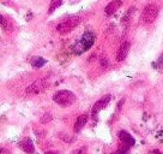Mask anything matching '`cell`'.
Instances as JSON below:
<instances>
[{"instance_id": "obj_5", "label": "cell", "mask_w": 163, "mask_h": 154, "mask_svg": "<svg viewBox=\"0 0 163 154\" xmlns=\"http://www.w3.org/2000/svg\"><path fill=\"white\" fill-rule=\"evenodd\" d=\"M47 88V82L45 80H37V81L33 82L29 87L27 88V94L29 95H36V94H40L45 91Z\"/></svg>"}, {"instance_id": "obj_21", "label": "cell", "mask_w": 163, "mask_h": 154, "mask_svg": "<svg viewBox=\"0 0 163 154\" xmlns=\"http://www.w3.org/2000/svg\"><path fill=\"white\" fill-rule=\"evenodd\" d=\"M1 21H2V17H1V15H0V23H1Z\"/></svg>"}, {"instance_id": "obj_1", "label": "cell", "mask_w": 163, "mask_h": 154, "mask_svg": "<svg viewBox=\"0 0 163 154\" xmlns=\"http://www.w3.org/2000/svg\"><path fill=\"white\" fill-rule=\"evenodd\" d=\"M95 41V35L91 31H86L83 34L82 39L73 46V52L76 54H82L84 52H86L89 48H91V46L94 45Z\"/></svg>"}, {"instance_id": "obj_2", "label": "cell", "mask_w": 163, "mask_h": 154, "mask_svg": "<svg viewBox=\"0 0 163 154\" xmlns=\"http://www.w3.org/2000/svg\"><path fill=\"white\" fill-rule=\"evenodd\" d=\"M76 100H77L76 95L70 91H59L53 95V101L63 107L71 106L76 102Z\"/></svg>"}, {"instance_id": "obj_13", "label": "cell", "mask_w": 163, "mask_h": 154, "mask_svg": "<svg viewBox=\"0 0 163 154\" xmlns=\"http://www.w3.org/2000/svg\"><path fill=\"white\" fill-rule=\"evenodd\" d=\"M61 0H53L52 2H51V6H49V10H48V13L51 15V13H53L55 10L58 9L60 5H61Z\"/></svg>"}, {"instance_id": "obj_16", "label": "cell", "mask_w": 163, "mask_h": 154, "mask_svg": "<svg viewBox=\"0 0 163 154\" xmlns=\"http://www.w3.org/2000/svg\"><path fill=\"white\" fill-rule=\"evenodd\" d=\"M157 66H158L160 69H163V53L161 54V57L158 58V60H157Z\"/></svg>"}, {"instance_id": "obj_18", "label": "cell", "mask_w": 163, "mask_h": 154, "mask_svg": "<svg viewBox=\"0 0 163 154\" xmlns=\"http://www.w3.org/2000/svg\"><path fill=\"white\" fill-rule=\"evenodd\" d=\"M113 154H127V152H122V151L119 149L118 152H115V153H113Z\"/></svg>"}, {"instance_id": "obj_12", "label": "cell", "mask_w": 163, "mask_h": 154, "mask_svg": "<svg viewBox=\"0 0 163 154\" xmlns=\"http://www.w3.org/2000/svg\"><path fill=\"white\" fill-rule=\"evenodd\" d=\"M46 63H47V60L43 59V58H41V57H34V58L31 59V65H33L34 68H36V69L42 68Z\"/></svg>"}, {"instance_id": "obj_10", "label": "cell", "mask_w": 163, "mask_h": 154, "mask_svg": "<svg viewBox=\"0 0 163 154\" xmlns=\"http://www.w3.org/2000/svg\"><path fill=\"white\" fill-rule=\"evenodd\" d=\"M119 138L121 140V142H124V143L127 145L128 147L134 145V138L130 135L127 131H125V130H121V131L119 133Z\"/></svg>"}, {"instance_id": "obj_8", "label": "cell", "mask_w": 163, "mask_h": 154, "mask_svg": "<svg viewBox=\"0 0 163 154\" xmlns=\"http://www.w3.org/2000/svg\"><path fill=\"white\" fill-rule=\"evenodd\" d=\"M20 148L25 152L27 154H34L35 152V147H34V143H33V141L29 138V137H25V138H23L22 141H20Z\"/></svg>"}, {"instance_id": "obj_3", "label": "cell", "mask_w": 163, "mask_h": 154, "mask_svg": "<svg viewBox=\"0 0 163 154\" xmlns=\"http://www.w3.org/2000/svg\"><path fill=\"white\" fill-rule=\"evenodd\" d=\"M158 16V7L155 5V4H149L146 5L142 12V23L148 26V24H151L154 23V21L157 18Z\"/></svg>"}, {"instance_id": "obj_11", "label": "cell", "mask_w": 163, "mask_h": 154, "mask_svg": "<svg viewBox=\"0 0 163 154\" xmlns=\"http://www.w3.org/2000/svg\"><path fill=\"white\" fill-rule=\"evenodd\" d=\"M86 122H88V116L86 114H82L79 117L77 118V120H76V123H74V131L76 133H79L83 127L86 124Z\"/></svg>"}, {"instance_id": "obj_7", "label": "cell", "mask_w": 163, "mask_h": 154, "mask_svg": "<svg viewBox=\"0 0 163 154\" xmlns=\"http://www.w3.org/2000/svg\"><path fill=\"white\" fill-rule=\"evenodd\" d=\"M130 47H131V45H130L128 41H125V42L121 44V46L118 49V53H117V60L118 62H122L126 58L128 52H130Z\"/></svg>"}, {"instance_id": "obj_17", "label": "cell", "mask_w": 163, "mask_h": 154, "mask_svg": "<svg viewBox=\"0 0 163 154\" xmlns=\"http://www.w3.org/2000/svg\"><path fill=\"white\" fill-rule=\"evenodd\" d=\"M0 154H11V152L7 148H0Z\"/></svg>"}, {"instance_id": "obj_14", "label": "cell", "mask_w": 163, "mask_h": 154, "mask_svg": "<svg viewBox=\"0 0 163 154\" xmlns=\"http://www.w3.org/2000/svg\"><path fill=\"white\" fill-rule=\"evenodd\" d=\"M51 120H52V116H51L49 113H46L45 116H42V117H41V123H42V124L49 123Z\"/></svg>"}, {"instance_id": "obj_15", "label": "cell", "mask_w": 163, "mask_h": 154, "mask_svg": "<svg viewBox=\"0 0 163 154\" xmlns=\"http://www.w3.org/2000/svg\"><path fill=\"white\" fill-rule=\"evenodd\" d=\"M73 154H88V153H86V148L83 147V148H78L77 151H74Z\"/></svg>"}, {"instance_id": "obj_9", "label": "cell", "mask_w": 163, "mask_h": 154, "mask_svg": "<svg viewBox=\"0 0 163 154\" xmlns=\"http://www.w3.org/2000/svg\"><path fill=\"white\" fill-rule=\"evenodd\" d=\"M121 0H114V1H112V2H109L108 5L106 6V9H104V12H106V15L107 16H112V15H114L118 9L121 6Z\"/></svg>"}, {"instance_id": "obj_20", "label": "cell", "mask_w": 163, "mask_h": 154, "mask_svg": "<svg viewBox=\"0 0 163 154\" xmlns=\"http://www.w3.org/2000/svg\"><path fill=\"white\" fill-rule=\"evenodd\" d=\"M45 154H56V153H54V152H46Z\"/></svg>"}, {"instance_id": "obj_6", "label": "cell", "mask_w": 163, "mask_h": 154, "mask_svg": "<svg viewBox=\"0 0 163 154\" xmlns=\"http://www.w3.org/2000/svg\"><path fill=\"white\" fill-rule=\"evenodd\" d=\"M110 95H104V96H102L99 101H96V104L94 105V107H92V116L94 117H96V114L102 111L103 109H106L107 106H108L109 101H110Z\"/></svg>"}, {"instance_id": "obj_4", "label": "cell", "mask_w": 163, "mask_h": 154, "mask_svg": "<svg viewBox=\"0 0 163 154\" xmlns=\"http://www.w3.org/2000/svg\"><path fill=\"white\" fill-rule=\"evenodd\" d=\"M79 23H81V17L79 16H71V17L65 19L64 22H61L60 24H58L56 30L60 34H67V33L72 31Z\"/></svg>"}, {"instance_id": "obj_19", "label": "cell", "mask_w": 163, "mask_h": 154, "mask_svg": "<svg viewBox=\"0 0 163 154\" xmlns=\"http://www.w3.org/2000/svg\"><path fill=\"white\" fill-rule=\"evenodd\" d=\"M150 154H162V153H160V152L157 151V149H155V151H152V152H151Z\"/></svg>"}]
</instances>
